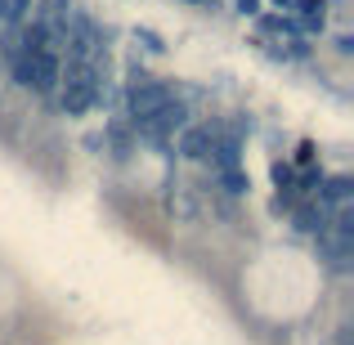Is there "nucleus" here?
Masks as SVG:
<instances>
[{"label": "nucleus", "instance_id": "obj_1", "mask_svg": "<svg viewBox=\"0 0 354 345\" xmlns=\"http://www.w3.org/2000/svg\"><path fill=\"white\" fill-rule=\"evenodd\" d=\"M95 99H99V59H72L68 63V81H63V90H59L63 113L81 117V113L95 108Z\"/></svg>", "mask_w": 354, "mask_h": 345}, {"label": "nucleus", "instance_id": "obj_2", "mask_svg": "<svg viewBox=\"0 0 354 345\" xmlns=\"http://www.w3.org/2000/svg\"><path fill=\"white\" fill-rule=\"evenodd\" d=\"M202 162H211V171L220 175V184H225L229 193H247V175H242V162H238V139H234V135L216 130V144H211V153L202 157Z\"/></svg>", "mask_w": 354, "mask_h": 345}, {"label": "nucleus", "instance_id": "obj_3", "mask_svg": "<svg viewBox=\"0 0 354 345\" xmlns=\"http://www.w3.org/2000/svg\"><path fill=\"white\" fill-rule=\"evenodd\" d=\"M184 117H189V108H184L180 99H171V104H162L153 117H139V121H135V130L162 144V139H171V135H175V130H184Z\"/></svg>", "mask_w": 354, "mask_h": 345}, {"label": "nucleus", "instance_id": "obj_4", "mask_svg": "<svg viewBox=\"0 0 354 345\" xmlns=\"http://www.w3.org/2000/svg\"><path fill=\"white\" fill-rule=\"evenodd\" d=\"M171 99H175V90L166 86V81H148V77H139L135 86H130V99H126V104H130V117L139 121V117H153L157 108L171 104Z\"/></svg>", "mask_w": 354, "mask_h": 345}, {"label": "nucleus", "instance_id": "obj_5", "mask_svg": "<svg viewBox=\"0 0 354 345\" xmlns=\"http://www.w3.org/2000/svg\"><path fill=\"white\" fill-rule=\"evenodd\" d=\"M211 144H216V126H189L180 135V153L189 157V162H202V157L211 153Z\"/></svg>", "mask_w": 354, "mask_h": 345}, {"label": "nucleus", "instance_id": "obj_6", "mask_svg": "<svg viewBox=\"0 0 354 345\" xmlns=\"http://www.w3.org/2000/svg\"><path fill=\"white\" fill-rule=\"evenodd\" d=\"M350 189H354L350 175H332V180H323V184H319V198H323V202H346V198H350Z\"/></svg>", "mask_w": 354, "mask_h": 345}, {"label": "nucleus", "instance_id": "obj_7", "mask_svg": "<svg viewBox=\"0 0 354 345\" xmlns=\"http://www.w3.org/2000/svg\"><path fill=\"white\" fill-rule=\"evenodd\" d=\"M323 225H328V211H323V207H301V211H296V229H301V233H319Z\"/></svg>", "mask_w": 354, "mask_h": 345}, {"label": "nucleus", "instance_id": "obj_8", "mask_svg": "<svg viewBox=\"0 0 354 345\" xmlns=\"http://www.w3.org/2000/svg\"><path fill=\"white\" fill-rule=\"evenodd\" d=\"M301 23L310 27H323V0H301Z\"/></svg>", "mask_w": 354, "mask_h": 345}, {"label": "nucleus", "instance_id": "obj_9", "mask_svg": "<svg viewBox=\"0 0 354 345\" xmlns=\"http://www.w3.org/2000/svg\"><path fill=\"white\" fill-rule=\"evenodd\" d=\"M238 14H260V0H238Z\"/></svg>", "mask_w": 354, "mask_h": 345}, {"label": "nucleus", "instance_id": "obj_10", "mask_svg": "<svg viewBox=\"0 0 354 345\" xmlns=\"http://www.w3.org/2000/svg\"><path fill=\"white\" fill-rule=\"evenodd\" d=\"M274 5H283V9H287V5H296V0H274Z\"/></svg>", "mask_w": 354, "mask_h": 345}]
</instances>
